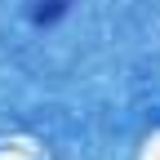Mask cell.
Listing matches in <instances>:
<instances>
[{"label": "cell", "mask_w": 160, "mask_h": 160, "mask_svg": "<svg viewBox=\"0 0 160 160\" xmlns=\"http://www.w3.org/2000/svg\"><path fill=\"white\" fill-rule=\"evenodd\" d=\"M67 5H71V0H36L31 18H36V22H58V18L67 13Z\"/></svg>", "instance_id": "6da1fadb"}]
</instances>
